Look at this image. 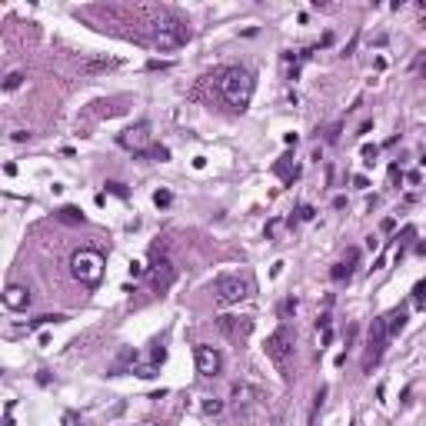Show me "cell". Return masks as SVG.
Returning <instances> with one entry per match:
<instances>
[{"label": "cell", "instance_id": "7", "mask_svg": "<svg viewBox=\"0 0 426 426\" xmlns=\"http://www.w3.org/2000/svg\"><path fill=\"white\" fill-rule=\"evenodd\" d=\"M217 326H220V333L226 336L230 343H237V346H243V343L250 340V333H253V320H250V316H220Z\"/></svg>", "mask_w": 426, "mask_h": 426}, {"label": "cell", "instance_id": "11", "mask_svg": "<svg viewBox=\"0 0 426 426\" xmlns=\"http://www.w3.org/2000/svg\"><path fill=\"white\" fill-rule=\"evenodd\" d=\"M3 306H7V310H27V306H30V290L20 286V283H10V286L3 290Z\"/></svg>", "mask_w": 426, "mask_h": 426}, {"label": "cell", "instance_id": "18", "mask_svg": "<svg viewBox=\"0 0 426 426\" xmlns=\"http://www.w3.org/2000/svg\"><path fill=\"white\" fill-rule=\"evenodd\" d=\"M203 413H206V416H220L223 403H220V400H213V396H206V400H203Z\"/></svg>", "mask_w": 426, "mask_h": 426}, {"label": "cell", "instance_id": "1", "mask_svg": "<svg viewBox=\"0 0 426 426\" xmlns=\"http://www.w3.org/2000/svg\"><path fill=\"white\" fill-rule=\"evenodd\" d=\"M217 90H220L223 103L230 107V110L243 113L250 107V97H253V74L246 70V67H237V63H230V67H220L217 74Z\"/></svg>", "mask_w": 426, "mask_h": 426}, {"label": "cell", "instance_id": "4", "mask_svg": "<svg viewBox=\"0 0 426 426\" xmlns=\"http://www.w3.org/2000/svg\"><path fill=\"white\" fill-rule=\"evenodd\" d=\"M250 293H253V283L246 277H237V273L220 277L213 283V303H217V306H237V303H243Z\"/></svg>", "mask_w": 426, "mask_h": 426}, {"label": "cell", "instance_id": "25", "mask_svg": "<svg viewBox=\"0 0 426 426\" xmlns=\"http://www.w3.org/2000/svg\"><path fill=\"white\" fill-rule=\"evenodd\" d=\"M313 213H316L313 206H310V203H303V206L297 210V220H313Z\"/></svg>", "mask_w": 426, "mask_h": 426}, {"label": "cell", "instance_id": "27", "mask_svg": "<svg viewBox=\"0 0 426 426\" xmlns=\"http://www.w3.org/2000/svg\"><path fill=\"white\" fill-rule=\"evenodd\" d=\"M413 237H416V226H403V233H400L396 240H400V243H409Z\"/></svg>", "mask_w": 426, "mask_h": 426}, {"label": "cell", "instance_id": "5", "mask_svg": "<svg viewBox=\"0 0 426 426\" xmlns=\"http://www.w3.org/2000/svg\"><path fill=\"white\" fill-rule=\"evenodd\" d=\"M70 273H74L83 286H97L103 277V257L97 250H77L70 257Z\"/></svg>", "mask_w": 426, "mask_h": 426}, {"label": "cell", "instance_id": "26", "mask_svg": "<svg viewBox=\"0 0 426 426\" xmlns=\"http://www.w3.org/2000/svg\"><path fill=\"white\" fill-rule=\"evenodd\" d=\"M400 180H403V170L396 167V163H389V183L396 186V183H400Z\"/></svg>", "mask_w": 426, "mask_h": 426}, {"label": "cell", "instance_id": "30", "mask_svg": "<svg viewBox=\"0 0 426 426\" xmlns=\"http://www.w3.org/2000/svg\"><path fill=\"white\" fill-rule=\"evenodd\" d=\"M280 313H283V316L297 313V300H286V303H283V306H280Z\"/></svg>", "mask_w": 426, "mask_h": 426}, {"label": "cell", "instance_id": "23", "mask_svg": "<svg viewBox=\"0 0 426 426\" xmlns=\"http://www.w3.org/2000/svg\"><path fill=\"white\" fill-rule=\"evenodd\" d=\"M153 203L157 206H170L173 203V193H170V190H157V193H153Z\"/></svg>", "mask_w": 426, "mask_h": 426}, {"label": "cell", "instance_id": "28", "mask_svg": "<svg viewBox=\"0 0 426 426\" xmlns=\"http://www.w3.org/2000/svg\"><path fill=\"white\" fill-rule=\"evenodd\" d=\"M107 190H110V193H117V197H127V193H130L127 186H123V183H117V180H113V183H107Z\"/></svg>", "mask_w": 426, "mask_h": 426}, {"label": "cell", "instance_id": "24", "mask_svg": "<svg viewBox=\"0 0 426 426\" xmlns=\"http://www.w3.org/2000/svg\"><path fill=\"white\" fill-rule=\"evenodd\" d=\"M137 376H143V380H150V376H157V363H143V366H137Z\"/></svg>", "mask_w": 426, "mask_h": 426}, {"label": "cell", "instance_id": "12", "mask_svg": "<svg viewBox=\"0 0 426 426\" xmlns=\"http://www.w3.org/2000/svg\"><path fill=\"white\" fill-rule=\"evenodd\" d=\"M383 320H386V336H396L403 326H406L409 313H406V306H396V310H393V313H386Z\"/></svg>", "mask_w": 426, "mask_h": 426}, {"label": "cell", "instance_id": "31", "mask_svg": "<svg viewBox=\"0 0 426 426\" xmlns=\"http://www.w3.org/2000/svg\"><path fill=\"white\" fill-rule=\"evenodd\" d=\"M336 137H340V123H333V127L326 130V143H336Z\"/></svg>", "mask_w": 426, "mask_h": 426}, {"label": "cell", "instance_id": "34", "mask_svg": "<svg viewBox=\"0 0 426 426\" xmlns=\"http://www.w3.org/2000/svg\"><path fill=\"white\" fill-rule=\"evenodd\" d=\"M380 226H383V233H389V230H393V226H396V220H393V217H386V220L380 223Z\"/></svg>", "mask_w": 426, "mask_h": 426}, {"label": "cell", "instance_id": "29", "mask_svg": "<svg viewBox=\"0 0 426 426\" xmlns=\"http://www.w3.org/2000/svg\"><path fill=\"white\" fill-rule=\"evenodd\" d=\"M413 74H423L426 77V57H416V60H413Z\"/></svg>", "mask_w": 426, "mask_h": 426}, {"label": "cell", "instance_id": "19", "mask_svg": "<svg viewBox=\"0 0 426 426\" xmlns=\"http://www.w3.org/2000/svg\"><path fill=\"white\" fill-rule=\"evenodd\" d=\"M163 360H167V346H163V343H153V350H150V363L160 366Z\"/></svg>", "mask_w": 426, "mask_h": 426}, {"label": "cell", "instance_id": "8", "mask_svg": "<svg viewBox=\"0 0 426 426\" xmlns=\"http://www.w3.org/2000/svg\"><path fill=\"white\" fill-rule=\"evenodd\" d=\"M223 370V356L217 346H206V343H200L197 346V373L200 376H206V380H213V376H220Z\"/></svg>", "mask_w": 426, "mask_h": 426}, {"label": "cell", "instance_id": "33", "mask_svg": "<svg viewBox=\"0 0 426 426\" xmlns=\"http://www.w3.org/2000/svg\"><path fill=\"white\" fill-rule=\"evenodd\" d=\"M63 426H77V413H63Z\"/></svg>", "mask_w": 426, "mask_h": 426}, {"label": "cell", "instance_id": "15", "mask_svg": "<svg viewBox=\"0 0 426 426\" xmlns=\"http://www.w3.org/2000/svg\"><path fill=\"white\" fill-rule=\"evenodd\" d=\"M113 67V60H107V57H100V60H83V74H100V70H110Z\"/></svg>", "mask_w": 426, "mask_h": 426}, {"label": "cell", "instance_id": "2", "mask_svg": "<svg viewBox=\"0 0 426 426\" xmlns=\"http://www.w3.org/2000/svg\"><path fill=\"white\" fill-rule=\"evenodd\" d=\"M266 403H270V393L263 386H257V383H233V389H230V406H233V413L240 416V420H246V423H253L260 413L266 409Z\"/></svg>", "mask_w": 426, "mask_h": 426}, {"label": "cell", "instance_id": "16", "mask_svg": "<svg viewBox=\"0 0 426 426\" xmlns=\"http://www.w3.org/2000/svg\"><path fill=\"white\" fill-rule=\"evenodd\" d=\"M350 277H353V263H336L333 270H330L333 283H343V280H350Z\"/></svg>", "mask_w": 426, "mask_h": 426}, {"label": "cell", "instance_id": "13", "mask_svg": "<svg viewBox=\"0 0 426 426\" xmlns=\"http://www.w3.org/2000/svg\"><path fill=\"white\" fill-rule=\"evenodd\" d=\"M57 220H60V223H74V226H77V223H83V210L67 203V206H60V210H57Z\"/></svg>", "mask_w": 426, "mask_h": 426}, {"label": "cell", "instance_id": "32", "mask_svg": "<svg viewBox=\"0 0 426 426\" xmlns=\"http://www.w3.org/2000/svg\"><path fill=\"white\" fill-rule=\"evenodd\" d=\"M167 67H170L167 60H150L147 63V70H167Z\"/></svg>", "mask_w": 426, "mask_h": 426}, {"label": "cell", "instance_id": "10", "mask_svg": "<svg viewBox=\"0 0 426 426\" xmlns=\"http://www.w3.org/2000/svg\"><path fill=\"white\" fill-rule=\"evenodd\" d=\"M147 140H150V123L147 120H140V123H133V127H127L120 133V147L137 150V153H143V143H147Z\"/></svg>", "mask_w": 426, "mask_h": 426}, {"label": "cell", "instance_id": "20", "mask_svg": "<svg viewBox=\"0 0 426 426\" xmlns=\"http://www.w3.org/2000/svg\"><path fill=\"white\" fill-rule=\"evenodd\" d=\"M360 153H363V163L370 167L373 160H376V153H380V147H376V143H363V150H360Z\"/></svg>", "mask_w": 426, "mask_h": 426}, {"label": "cell", "instance_id": "9", "mask_svg": "<svg viewBox=\"0 0 426 426\" xmlns=\"http://www.w3.org/2000/svg\"><path fill=\"white\" fill-rule=\"evenodd\" d=\"M173 277H177V270H173V263H170L167 257L153 260V266H150V286H153L157 293H163L170 283H173Z\"/></svg>", "mask_w": 426, "mask_h": 426}, {"label": "cell", "instance_id": "35", "mask_svg": "<svg viewBox=\"0 0 426 426\" xmlns=\"http://www.w3.org/2000/svg\"><path fill=\"white\" fill-rule=\"evenodd\" d=\"M14 140H17V143H23V140H30V133H27V130H17V133H14Z\"/></svg>", "mask_w": 426, "mask_h": 426}, {"label": "cell", "instance_id": "17", "mask_svg": "<svg viewBox=\"0 0 426 426\" xmlns=\"http://www.w3.org/2000/svg\"><path fill=\"white\" fill-rule=\"evenodd\" d=\"M63 316L60 313H47V316H37V320H30L27 323V330H37V326H47V323H60Z\"/></svg>", "mask_w": 426, "mask_h": 426}, {"label": "cell", "instance_id": "21", "mask_svg": "<svg viewBox=\"0 0 426 426\" xmlns=\"http://www.w3.org/2000/svg\"><path fill=\"white\" fill-rule=\"evenodd\" d=\"M413 300H416V306H426V280H420L413 286Z\"/></svg>", "mask_w": 426, "mask_h": 426}, {"label": "cell", "instance_id": "14", "mask_svg": "<svg viewBox=\"0 0 426 426\" xmlns=\"http://www.w3.org/2000/svg\"><path fill=\"white\" fill-rule=\"evenodd\" d=\"M137 157H140V160H160V163H163V160H170V150L160 147V143H153V147H147L143 153H137Z\"/></svg>", "mask_w": 426, "mask_h": 426}, {"label": "cell", "instance_id": "6", "mask_svg": "<svg viewBox=\"0 0 426 426\" xmlns=\"http://www.w3.org/2000/svg\"><path fill=\"white\" fill-rule=\"evenodd\" d=\"M263 350H266V356L280 366V373L290 380V373H286V370H290V356H293V336H290V330L280 326L277 333H270V336H266V343H263Z\"/></svg>", "mask_w": 426, "mask_h": 426}, {"label": "cell", "instance_id": "3", "mask_svg": "<svg viewBox=\"0 0 426 426\" xmlns=\"http://www.w3.org/2000/svg\"><path fill=\"white\" fill-rule=\"evenodd\" d=\"M186 40H190V27H186L180 17H160L153 23V47L157 50H177V47H183Z\"/></svg>", "mask_w": 426, "mask_h": 426}, {"label": "cell", "instance_id": "22", "mask_svg": "<svg viewBox=\"0 0 426 426\" xmlns=\"http://www.w3.org/2000/svg\"><path fill=\"white\" fill-rule=\"evenodd\" d=\"M20 83H23V74H20V70H14V74L3 80V90H17Z\"/></svg>", "mask_w": 426, "mask_h": 426}]
</instances>
